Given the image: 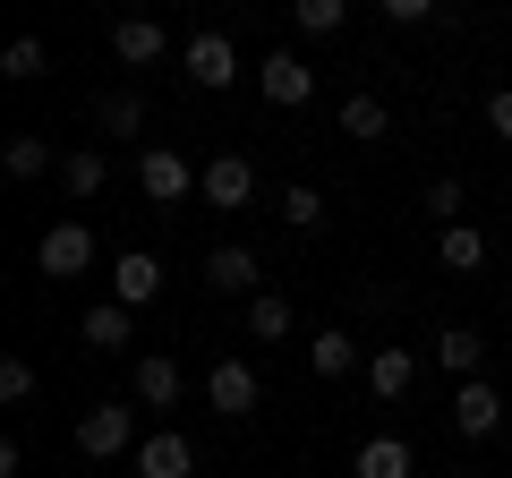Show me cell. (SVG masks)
Instances as JSON below:
<instances>
[{
    "label": "cell",
    "instance_id": "obj_1",
    "mask_svg": "<svg viewBox=\"0 0 512 478\" xmlns=\"http://www.w3.org/2000/svg\"><path fill=\"white\" fill-rule=\"evenodd\" d=\"M137 410H120V402H94V410H77V453L86 461H111V453H137Z\"/></svg>",
    "mask_w": 512,
    "mask_h": 478
},
{
    "label": "cell",
    "instance_id": "obj_2",
    "mask_svg": "<svg viewBox=\"0 0 512 478\" xmlns=\"http://www.w3.org/2000/svg\"><path fill=\"white\" fill-rule=\"evenodd\" d=\"M35 265H43L52 282H77V274L94 265V231H86V222H52V231L35 239Z\"/></svg>",
    "mask_w": 512,
    "mask_h": 478
},
{
    "label": "cell",
    "instance_id": "obj_3",
    "mask_svg": "<svg viewBox=\"0 0 512 478\" xmlns=\"http://www.w3.org/2000/svg\"><path fill=\"white\" fill-rule=\"evenodd\" d=\"M197 197L214 205V214H239V205L256 197V163L248 154H214V163L197 171Z\"/></svg>",
    "mask_w": 512,
    "mask_h": 478
},
{
    "label": "cell",
    "instance_id": "obj_4",
    "mask_svg": "<svg viewBox=\"0 0 512 478\" xmlns=\"http://www.w3.org/2000/svg\"><path fill=\"white\" fill-rule=\"evenodd\" d=\"M205 402H214L222 419H248V410L265 402V385H256L248 359H214V368H205Z\"/></svg>",
    "mask_w": 512,
    "mask_h": 478
},
{
    "label": "cell",
    "instance_id": "obj_5",
    "mask_svg": "<svg viewBox=\"0 0 512 478\" xmlns=\"http://www.w3.org/2000/svg\"><path fill=\"white\" fill-rule=\"evenodd\" d=\"M256 86H265V103L299 111V103H308V94H316V69H308V60H299V52H265V60H256Z\"/></svg>",
    "mask_w": 512,
    "mask_h": 478
},
{
    "label": "cell",
    "instance_id": "obj_6",
    "mask_svg": "<svg viewBox=\"0 0 512 478\" xmlns=\"http://www.w3.org/2000/svg\"><path fill=\"white\" fill-rule=\"evenodd\" d=\"M137 478H197V444H188L180 427L146 436V444H137Z\"/></svg>",
    "mask_w": 512,
    "mask_h": 478
},
{
    "label": "cell",
    "instance_id": "obj_7",
    "mask_svg": "<svg viewBox=\"0 0 512 478\" xmlns=\"http://www.w3.org/2000/svg\"><path fill=\"white\" fill-rule=\"evenodd\" d=\"M137 188H146L154 205H180V197H188V154L146 146V154H137Z\"/></svg>",
    "mask_w": 512,
    "mask_h": 478
},
{
    "label": "cell",
    "instance_id": "obj_8",
    "mask_svg": "<svg viewBox=\"0 0 512 478\" xmlns=\"http://www.w3.org/2000/svg\"><path fill=\"white\" fill-rule=\"evenodd\" d=\"M453 427H461L470 444H487L495 427H504V393H495V385H478V376H470V385L453 393Z\"/></svg>",
    "mask_w": 512,
    "mask_h": 478
},
{
    "label": "cell",
    "instance_id": "obj_9",
    "mask_svg": "<svg viewBox=\"0 0 512 478\" xmlns=\"http://www.w3.org/2000/svg\"><path fill=\"white\" fill-rule=\"evenodd\" d=\"M188 77H197L205 94H222L239 77V52H231V35H188Z\"/></svg>",
    "mask_w": 512,
    "mask_h": 478
},
{
    "label": "cell",
    "instance_id": "obj_10",
    "mask_svg": "<svg viewBox=\"0 0 512 478\" xmlns=\"http://www.w3.org/2000/svg\"><path fill=\"white\" fill-rule=\"evenodd\" d=\"M111 291H120V308H146V299H163V265H154L146 248H120V265H111Z\"/></svg>",
    "mask_w": 512,
    "mask_h": 478
},
{
    "label": "cell",
    "instance_id": "obj_11",
    "mask_svg": "<svg viewBox=\"0 0 512 478\" xmlns=\"http://www.w3.org/2000/svg\"><path fill=\"white\" fill-rule=\"evenodd\" d=\"M111 52H120L128 69H146V60L171 52V35H163V18H120V26H111Z\"/></svg>",
    "mask_w": 512,
    "mask_h": 478
},
{
    "label": "cell",
    "instance_id": "obj_12",
    "mask_svg": "<svg viewBox=\"0 0 512 478\" xmlns=\"http://www.w3.org/2000/svg\"><path fill=\"white\" fill-rule=\"evenodd\" d=\"M137 402L146 410H180V359L146 350V359H137Z\"/></svg>",
    "mask_w": 512,
    "mask_h": 478
},
{
    "label": "cell",
    "instance_id": "obj_13",
    "mask_svg": "<svg viewBox=\"0 0 512 478\" xmlns=\"http://www.w3.org/2000/svg\"><path fill=\"white\" fill-rule=\"evenodd\" d=\"M367 385H376V393H384V402H402V393H410V385H419V359H410V350H402V342H384V350H376V359H367Z\"/></svg>",
    "mask_w": 512,
    "mask_h": 478
},
{
    "label": "cell",
    "instance_id": "obj_14",
    "mask_svg": "<svg viewBox=\"0 0 512 478\" xmlns=\"http://www.w3.org/2000/svg\"><path fill=\"white\" fill-rule=\"evenodd\" d=\"M478 359H487V342H478L470 325H444V333H436V368H453L461 385H470V376H478Z\"/></svg>",
    "mask_w": 512,
    "mask_h": 478
},
{
    "label": "cell",
    "instance_id": "obj_15",
    "mask_svg": "<svg viewBox=\"0 0 512 478\" xmlns=\"http://www.w3.org/2000/svg\"><path fill=\"white\" fill-rule=\"evenodd\" d=\"M308 368H316V376H325V385H333V376H350V368H359V342H350L342 325H325V333H316V342H308Z\"/></svg>",
    "mask_w": 512,
    "mask_h": 478
},
{
    "label": "cell",
    "instance_id": "obj_16",
    "mask_svg": "<svg viewBox=\"0 0 512 478\" xmlns=\"http://www.w3.org/2000/svg\"><path fill=\"white\" fill-rule=\"evenodd\" d=\"M342 137H359V146H376V137H393V111H384L376 94H350V103H342Z\"/></svg>",
    "mask_w": 512,
    "mask_h": 478
},
{
    "label": "cell",
    "instance_id": "obj_17",
    "mask_svg": "<svg viewBox=\"0 0 512 478\" xmlns=\"http://www.w3.org/2000/svg\"><path fill=\"white\" fill-rule=\"evenodd\" d=\"M291 325H299V316H291V299H282V291H256L248 299V342H282Z\"/></svg>",
    "mask_w": 512,
    "mask_h": 478
},
{
    "label": "cell",
    "instance_id": "obj_18",
    "mask_svg": "<svg viewBox=\"0 0 512 478\" xmlns=\"http://www.w3.org/2000/svg\"><path fill=\"white\" fill-rule=\"evenodd\" d=\"M205 282H214V291H248V299H256V257H248V248H214V257H205Z\"/></svg>",
    "mask_w": 512,
    "mask_h": 478
},
{
    "label": "cell",
    "instance_id": "obj_19",
    "mask_svg": "<svg viewBox=\"0 0 512 478\" xmlns=\"http://www.w3.org/2000/svg\"><path fill=\"white\" fill-rule=\"evenodd\" d=\"M359 478H410V444L402 436H367L359 444Z\"/></svg>",
    "mask_w": 512,
    "mask_h": 478
},
{
    "label": "cell",
    "instance_id": "obj_20",
    "mask_svg": "<svg viewBox=\"0 0 512 478\" xmlns=\"http://www.w3.org/2000/svg\"><path fill=\"white\" fill-rule=\"evenodd\" d=\"M77 333H86V350H120V342H137V333H128V308H120V299L86 308V325H77Z\"/></svg>",
    "mask_w": 512,
    "mask_h": 478
},
{
    "label": "cell",
    "instance_id": "obj_21",
    "mask_svg": "<svg viewBox=\"0 0 512 478\" xmlns=\"http://www.w3.org/2000/svg\"><path fill=\"white\" fill-rule=\"evenodd\" d=\"M103 180H111V163L94 146H77L69 163H60V188H69V197H103Z\"/></svg>",
    "mask_w": 512,
    "mask_h": 478
},
{
    "label": "cell",
    "instance_id": "obj_22",
    "mask_svg": "<svg viewBox=\"0 0 512 478\" xmlns=\"http://www.w3.org/2000/svg\"><path fill=\"white\" fill-rule=\"evenodd\" d=\"M444 265H453V274H478V265H487V231H478V222H453V231H444Z\"/></svg>",
    "mask_w": 512,
    "mask_h": 478
},
{
    "label": "cell",
    "instance_id": "obj_23",
    "mask_svg": "<svg viewBox=\"0 0 512 478\" xmlns=\"http://www.w3.org/2000/svg\"><path fill=\"white\" fill-rule=\"evenodd\" d=\"M0 163H9V180H43V171H52V146H43V137H9Z\"/></svg>",
    "mask_w": 512,
    "mask_h": 478
},
{
    "label": "cell",
    "instance_id": "obj_24",
    "mask_svg": "<svg viewBox=\"0 0 512 478\" xmlns=\"http://www.w3.org/2000/svg\"><path fill=\"white\" fill-rule=\"evenodd\" d=\"M282 222H291V231H325V197H316V188L308 180H299V188H282Z\"/></svg>",
    "mask_w": 512,
    "mask_h": 478
},
{
    "label": "cell",
    "instance_id": "obj_25",
    "mask_svg": "<svg viewBox=\"0 0 512 478\" xmlns=\"http://www.w3.org/2000/svg\"><path fill=\"white\" fill-rule=\"evenodd\" d=\"M94 120H103L111 137H137V129H146V103H137V94H103V103H94Z\"/></svg>",
    "mask_w": 512,
    "mask_h": 478
},
{
    "label": "cell",
    "instance_id": "obj_26",
    "mask_svg": "<svg viewBox=\"0 0 512 478\" xmlns=\"http://www.w3.org/2000/svg\"><path fill=\"white\" fill-rule=\"evenodd\" d=\"M342 18H350L342 0H299V9H291V26H299V35H333Z\"/></svg>",
    "mask_w": 512,
    "mask_h": 478
},
{
    "label": "cell",
    "instance_id": "obj_27",
    "mask_svg": "<svg viewBox=\"0 0 512 478\" xmlns=\"http://www.w3.org/2000/svg\"><path fill=\"white\" fill-rule=\"evenodd\" d=\"M0 77H18V86H26V77H43V43H35V35H18L9 52H0Z\"/></svg>",
    "mask_w": 512,
    "mask_h": 478
},
{
    "label": "cell",
    "instance_id": "obj_28",
    "mask_svg": "<svg viewBox=\"0 0 512 478\" xmlns=\"http://www.w3.org/2000/svg\"><path fill=\"white\" fill-rule=\"evenodd\" d=\"M419 205L444 222V231H453V222H461V180H427V197H419Z\"/></svg>",
    "mask_w": 512,
    "mask_h": 478
},
{
    "label": "cell",
    "instance_id": "obj_29",
    "mask_svg": "<svg viewBox=\"0 0 512 478\" xmlns=\"http://www.w3.org/2000/svg\"><path fill=\"white\" fill-rule=\"evenodd\" d=\"M0 402H35V368L26 359H0Z\"/></svg>",
    "mask_w": 512,
    "mask_h": 478
},
{
    "label": "cell",
    "instance_id": "obj_30",
    "mask_svg": "<svg viewBox=\"0 0 512 478\" xmlns=\"http://www.w3.org/2000/svg\"><path fill=\"white\" fill-rule=\"evenodd\" d=\"M487 129L512 146V86H495V94H487Z\"/></svg>",
    "mask_w": 512,
    "mask_h": 478
},
{
    "label": "cell",
    "instance_id": "obj_31",
    "mask_svg": "<svg viewBox=\"0 0 512 478\" xmlns=\"http://www.w3.org/2000/svg\"><path fill=\"white\" fill-rule=\"evenodd\" d=\"M384 18H393V26H427L436 9H427V0H384Z\"/></svg>",
    "mask_w": 512,
    "mask_h": 478
},
{
    "label": "cell",
    "instance_id": "obj_32",
    "mask_svg": "<svg viewBox=\"0 0 512 478\" xmlns=\"http://www.w3.org/2000/svg\"><path fill=\"white\" fill-rule=\"evenodd\" d=\"M453 478H470V470H453Z\"/></svg>",
    "mask_w": 512,
    "mask_h": 478
}]
</instances>
